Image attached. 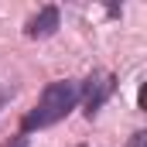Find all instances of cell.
<instances>
[{"label": "cell", "instance_id": "6da1fadb", "mask_svg": "<svg viewBox=\"0 0 147 147\" xmlns=\"http://www.w3.org/2000/svg\"><path fill=\"white\" fill-rule=\"evenodd\" d=\"M75 103H79V82H72V79L48 82V86H45V92L38 96L34 110L21 120V130H24V134H31V130H41V127L58 123V120H65V116L75 110Z\"/></svg>", "mask_w": 147, "mask_h": 147}, {"label": "cell", "instance_id": "277c9868", "mask_svg": "<svg viewBox=\"0 0 147 147\" xmlns=\"http://www.w3.org/2000/svg\"><path fill=\"white\" fill-rule=\"evenodd\" d=\"M137 106H140V110L147 106V89H144V86H140V92H137Z\"/></svg>", "mask_w": 147, "mask_h": 147}, {"label": "cell", "instance_id": "3957f363", "mask_svg": "<svg viewBox=\"0 0 147 147\" xmlns=\"http://www.w3.org/2000/svg\"><path fill=\"white\" fill-rule=\"evenodd\" d=\"M58 24H62V14H58V7H41L34 17L28 21V28H24V34L28 38H48V34H55L58 31Z\"/></svg>", "mask_w": 147, "mask_h": 147}, {"label": "cell", "instance_id": "5b68a950", "mask_svg": "<svg viewBox=\"0 0 147 147\" xmlns=\"http://www.w3.org/2000/svg\"><path fill=\"white\" fill-rule=\"evenodd\" d=\"M130 147H144V134H134V140H130Z\"/></svg>", "mask_w": 147, "mask_h": 147}, {"label": "cell", "instance_id": "7a4b0ae2", "mask_svg": "<svg viewBox=\"0 0 147 147\" xmlns=\"http://www.w3.org/2000/svg\"><path fill=\"white\" fill-rule=\"evenodd\" d=\"M113 89H116V79L110 72H92L86 82H79V99L86 106V116L103 110V103L113 96Z\"/></svg>", "mask_w": 147, "mask_h": 147}]
</instances>
